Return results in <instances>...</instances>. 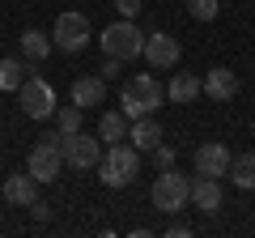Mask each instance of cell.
Returning a JSON list of instances; mask_svg holds the SVG:
<instances>
[{
    "mask_svg": "<svg viewBox=\"0 0 255 238\" xmlns=\"http://www.w3.org/2000/svg\"><path fill=\"white\" fill-rule=\"evenodd\" d=\"M119 102H124V115L128 119H140V115H153L157 107H162V85H157V77L149 73H136V77H128L124 90H119Z\"/></svg>",
    "mask_w": 255,
    "mask_h": 238,
    "instance_id": "6da1fadb",
    "label": "cell"
},
{
    "mask_svg": "<svg viewBox=\"0 0 255 238\" xmlns=\"http://www.w3.org/2000/svg\"><path fill=\"white\" fill-rule=\"evenodd\" d=\"M136 170H140V149L136 145H107V153H102V162H98V179L107 187H128L132 179H136Z\"/></svg>",
    "mask_w": 255,
    "mask_h": 238,
    "instance_id": "7a4b0ae2",
    "label": "cell"
},
{
    "mask_svg": "<svg viewBox=\"0 0 255 238\" xmlns=\"http://www.w3.org/2000/svg\"><path fill=\"white\" fill-rule=\"evenodd\" d=\"M102 55H115V60H136L140 51H145V30L136 26L132 17H119V21H111L107 30H102Z\"/></svg>",
    "mask_w": 255,
    "mask_h": 238,
    "instance_id": "3957f363",
    "label": "cell"
},
{
    "mask_svg": "<svg viewBox=\"0 0 255 238\" xmlns=\"http://www.w3.org/2000/svg\"><path fill=\"white\" fill-rule=\"evenodd\" d=\"M191 204V179L187 174H179V170H162L153 179V209L157 213H183Z\"/></svg>",
    "mask_w": 255,
    "mask_h": 238,
    "instance_id": "277c9868",
    "label": "cell"
},
{
    "mask_svg": "<svg viewBox=\"0 0 255 238\" xmlns=\"http://www.w3.org/2000/svg\"><path fill=\"white\" fill-rule=\"evenodd\" d=\"M60 166H64V136L60 132H55V136H43L34 149H30V157H26V170L34 174L38 183L60 179Z\"/></svg>",
    "mask_w": 255,
    "mask_h": 238,
    "instance_id": "5b68a950",
    "label": "cell"
},
{
    "mask_svg": "<svg viewBox=\"0 0 255 238\" xmlns=\"http://www.w3.org/2000/svg\"><path fill=\"white\" fill-rule=\"evenodd\" d=\"M90 21H85V13H60L55 17V26H51V43L60 47V51H81L85 43H90Z\"/></svg>",
    "mask_w": 255,
    "mask_h": 238,
    "instance_id": "8992f818",
    "label": "cell"
},
{
    "mask_svg": "<svg viewBox=\"0 0 255 238\" xmlns=\"http://www.w3.org/2000/svg\"><path fill=\"white\" fill-rule=\"evenodd\" d=\"M98 162H102V136H90V132L64 136V166H73V170H94Z\"/></svg>",
    "mask_w": 255,
    "mask_h": 238,
    "instance_id": "52a82bcc",
    "label": "cell"
},
{
    "mask_svg": "<svg viewBox=\"0 0 255 238\" xmlns=\"http://www.w3.org/2000/svg\"><path fill=\"white\" fill-rule=\"evenodd\" d=\"M17 94H21V111H26V119H51L55 115V90L43 81V77H26Z\"/></svg>",
    "mask_w": 255,
    "mask_h": 238,
    "instance_id": "ba28073f",
    "label": "cell"
},
{
    "mask_svg": "<svg viewBox=\"0 0 255 238\" xmlns=\"http://www.w3.org/2000/svg\"><path fill=\"white\" fill-rule=\"evenodd\" d=\"M145 64L149 68H174L179 64V55H183V47H179V38L174 34H162V30H153V34H145Z\"/></svg>",
    "mask_w": 255,
    "mask_h": 238,
    "instance_id": "9c48e42d",
    "label": "cell"
},
{
    "mask_svg": "<svg viewBox=\"0 0 255 238\" xmlns=\"http://www.w3.org/2000/svg\"><path fill=\"white\" fill-rule=\"evenodd\" d=\"M196 170H200L204 179H226L230 174V149L217 145V140L196 145Z\"/></svg>",
    "mask_w": 255,
    "mask_h": 238,
    "instance_id": "30bf717a",
    "label": "cell"
},
{
    "mask_svg": "<svg viewBox=\"0 0 255 238\" xmlns=\"http://www.w3.org/2000/svg\"><path fill=\"white\" fill-rule=\"evenodd\" d=\"M4 200H9V204H17V209H30V204L38 200V179H34L30 170L9 174V179H4Z\"/></svg>",
    "mask_w": 255,
    "mask_h": 238,
    "instance_id": "8fae6325",
    "label": "cell"
},
{
    "mask_svg": "<svg viewBox=\"0 0 255 238\" xmlns=\"http://www.w3.org/2000/svg\"><path fill=\"white\" fill-rule=\"evenodd\" d=\"M128 136H132V145H136L140 153H153V149L162 145V123H157L153 115H140V119H132Z\"/></svg>",
    "mask_w": 255,
    "mask_h": 238,
    "instance_id": "7c38bea8",
    "label": "cell"
},
{
    "mask_svg": "<svg viewBox=\"0 0 255 238\" xmlns=\"http://www.w3.org/2000/svg\"><path fill=\"white\" fill-rule=\"evenodd\" d=\"M204 94H209L213 102H230L238 94V77L230 73V68H209V77H204Z\"/></svg>",
    "mask_w": 255,
    "mask_h": 238,
    "instance_id": "4fadbf2b",
    "label": "cell"
},
{
    "mask_svg": "<svg viewBox=\"0 0 255 238\" xmlns=\"http://www.w3.org/2000/svg\"><path fill=\"white\" fill-rule=\"evenodd\" d=\"M191 204L204 213H217L221 209V179H191Z\"/></svg>",
    "mask_w": 255,
    "mask_h": 238,
    "instance_id": "5bb4252c",
    "label": "cell"
},
{
    "mask_svg": "<svg viewBox=\"0 0 255 238\" xmlns=\"http://www.w3.org/2000/svg\"><path fill=\"white\" fill-rule=\"evenodd\" d=\"M107 98V81H102V77H77L73 81V102L77 107H98V102Z\"/></svg>",
    "mask_w": 255,
    "mask_h": 238,
    "instance_id": "9a60e30c",
    "label": "cell"
},
{
    "mask_svg": "<svg viewBox=\"0 0 255 238\" xmlns=\"http://www.w3.org/2000/svg\"><path fill=\"white\" fill-rule=\"evenodd\" d=\"M196 94H204V81L196 73H174L166 85V98L170 102H196Z\"/></svg>",
    "mask_w": 255,
    "mask_h": 238,
    "instance_id": "2e32d148",
    "label": "cell"
},
{
    "mask_svg": "<svg viewBox=\"0 0 255 238\" xmlns=\"http://www.w3.org/2000/svg\"><path fill=\"white\" fill-rule=\"evenodd\" d=\"M51 34H43V30H34L30 26L26 34H21V55H26V60H34V64H43L47 55H51Z\"/></svg>",
    "mask_w": 255,
    "mask_h": 238,
    "instance_id": "e0dca14e",
    "label": "cell"
},
{
    "mask_svg": "<svg viewBox=\"0 0 255 238\" xmlns=\"http://www.w3.org/2000/svg\"><path fill=\"white\" fill-rule=\"evenodd\" d=\"M230 183L243 187V192H255V153L230 157Z\"/></svg>",
    "mask_w": 255,
    "mask_h": 238,
    "instance_id": "ac0fdd59",
    "label": "cell"
},
{
    "mask_svg": "<svg viewBox=\"0 0 255 238\" xmlns=\"http://www.w3.org/2000/svg\"><path fill=\"white\" fill-rule=\"evenodd\" d=\"M98 136H102V145H119V140L128 136V115L124 111H107V115L98 119Z\"/></svg>",
    "mask_w": 255,
    "mask_h": 238,
    "instance_id": "d6986e66",
    "label": "cell"
},
{
    "mask_svg": "<svg viewBox=\"0 0 255 238\" xmlns=\"http://www.w3.org/2000/svg\"><path fill=\"white\" fill-rule=\"evenodd\" d=\"M21 81H26V64L13 60V55H4V60H0V90L13 94V90H21Z\"/></svg>",
    "mask_w": 255,
    "mask_h": 238,
    "instance_id": "ffe728a7",
    "label": "cell"
},
{
    "mask_svg": "<svg viewBox=\"0 0 255 238\" xmlns=\"http://www.w3.org/2000/svg\"><path fill=\"white\" fill-rule=\"evenodd\" d=\"M55 123H60L64 136L81 132V107H77V102H73V107H60V111H55Z\"/></svg>",
    "mask_w": 255,
    "mask_h": 238,
    "instance_id": "44dd1931",
    "label": "cell"
},
{
    "mask_svg": "<svg viewBox=\"0 0 255 238\" xmlns=\"http://www.w3.org/2000/svg\"><path fill=\"white\" fill-rule=\"evenodd\" d=\"M187 13H191L196 21H217L221 0H187Z\"/></svg>",
    "mask_w": 255,
    "mask_h": 238,
    "instance_id": "7402d4cb",
    "label": "cell"
},
{
    "mask_svg": "<svg viewBox=\"0 0 255 238\" xmlns=\"http://www.w3.org/2000/svg\"><path fill=\"white\" fill-rule=\"evenodd\" d=\"M119 68H124V60H115V55H107V60H102V81H115V77H119Z\"/></svg>",
    "mask_w": 255,
    "mask_h": 238,
    "instance_id": "603a6c76",
    "label": "cell"
},
{
    "mask_svg": "<svg viewBox=\"0 0 255 238\" xmlns=\"http://www.w3.org/2000/svg\"><path fill=\"white\" fill-rule=\"evenodd\" d=\"M153 157H157V170H170V166H174V149L170 145H157Z\"/></svg>",
    "mask_w": 255,
    "mask_h": 238,
    "instance_id": "cb8c5ba5",
    "label": "cell"
},
{
    "mask_svg": "<svg viewBox=\"0 0 255 238\" xmlns=\"http://www.w3.org/2000/svg\"><path fill=\"white\" fill-rule=\"evenodd\" d=\"M115 9H119V17H132V21H136V13H140V0H115Z\"/></svg>",
    "mask_w": 255,
    "mask_h": 238,
    "instance_id": "d4e9b609",
    "label": "cell"
},
{
    "mask_svg": "<svg viewBox=\"0 0 255 238\" xmlns=\"http://www.w3.org/2000/svg\"><path fill=\"white\" fill-rule=\"evenodd\" d=\"M162 238H191V230H187V226H183V221H174V226H170V230H166V234H162Z\"/></svg>",
    "mask_w": 255,
    "mask_h": 238,
    "instance_id": "484cf974",
    "label": "cell"
},
{
    "mask_svg": "<svg viewBox=\"0 0 255 238\" xmlns=\"http://www.w3.org/2000/svg\"><path fill=\"white\" fill-rule=\"evenodd\" d=\"M30 213H34V221H47V217H51V209H47L43 200H34V204H30Z\"/></svg>",
    "mask_w": 255,
    "mask_h": 238,
    "instance_id": "4316f807",
    "label": "cell"
}]
</instances>
